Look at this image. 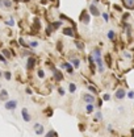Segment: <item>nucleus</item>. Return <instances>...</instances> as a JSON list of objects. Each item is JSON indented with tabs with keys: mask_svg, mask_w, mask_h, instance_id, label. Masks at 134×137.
<instances>
[{
	"mask_svg": "<svg viewBox=\"0 0 134 137\" xmlns=\"http://www.w3.org/2000/svg\"><path fill=\"white\" fill-rule=\"evenodd\" d=\"M91 55L95 58V62L97 63V66H99V71L103 73L105 68H104V65H103V59H101V51H100V49H93Z\"/></svg>",
	"mask_w": 134,
	"mask_h": 137,
	"instance_id": "f257e3e1",
	"label": "nucleus"
},
{
	"mask_svg": "<svg viewBox=\"0 0 134 137\" xmlns=\"http://www.w3.org/2000/svg\"><path fill=\"white\" fill-rule=\"evenodd\" d=\"M16 106H17V102H16V100H8V102L5 103V108L7 109H14Z\"/></svg>",
	"mask_w": 134,
	"mask_h": 137,
	"instance_id": "f03ea898",
	"label": "nucleus"
},
{
	"mask_svg": "<svg viewBox=\"0 0 134 137\" xmlns=\"http://www.w3.org/2000/svg\"><path fill=\"white\" fill-rule=\"evenodd\" d=\"M89 12L92 13V16H99L100 15L99 9H97V7L95 5V4H91V5H89Z\"/></svg>",
	"mask_w": 134,
	"mask_h": 137,
	"instance_id": "7ed1b4c3",
	"label": "nucleus"
},
{
	"mask_svg": "<svg viewBox=\"0 0 134 137\" xmlns=\"http://www.w3.org/2000/svg\"><path fill=\"white\" fill-rule=\"evenodd\" d=\"M51 70H53V73H54V78H55L57 80H62V79H63V75H62V73H59V71H58V70H57L55 67H51Z\"/></svg>",
	"mask_w": 134,
	"mask_h": 137,
	"instance_id": "20e7f679",
	"label": "nucleus"
},
{
	"mask_svg": "<svg viewBox=\"0 0 134 137\" xmlns=\"http://www.w3.org/2000/svg\"><path fill=\"white\" fill-rule=\"evenodd\" d=\"M125 95H126V92H125V90H124V88H118L116 91V98H117V99H124Z\"/></svg>",
	"mask_w": 134,
	"mask_h": 137,
	"instance_id": "39448f33",
	"label": "nucleus"
},
{
	"mask_svg": "<svg viewBox=\"0 0 134 137\" xmlns=\"http://www.w3.org/2000/svg\"><path fill=\"white\" fill-rule=\"evenodd\" d=\"M34 63H36V59L33 57L28 58V63H26V67L29 68V70H32V68L34 67Z\"/></svg>",
	"mask_w": 134,
	"mask_h": 137,
	"instance_id": "423d86ee",
	"label": "nucleus"
},
{
	"mask_svg": "<svg viewBox=\"0 0 134 137\" xmlns=\"http://www.w3.org/2000/svg\"><path fill=\"white\" fill-rule=\"evenodd\" d=\"M83 99L86 100L87 103H93L95 102V98L89 94H83Z\"/></svg>",
	"mask_w": 134,
	"mask_h": 137,
	"instance_id": "0eeeda50",
	"label": "nucleus"
},
{
	"mask_svg": "<svg viewBox=\"0 0 134 137\" xmlns=\"http://www.w3.org/2000/svg\"><path fill=\"white\" fill-rule=\"evenodd\" d=\"M34 131L37 134H43V125H41V124H36L34 125Z\"/></svg>",
	"mask_w": 134,
	"mask_h": 137,
	"instance_id": "6e6552de",
	"label": "nucleus"
},
{
	"mask_svg": "<svg viewBox=\"0 0 134 137\" xmlns=\"http://www.w3.org/2000/svg\"><path fill=\"white\" fill-rule=\"evenodd\" d=\"M21 113H23V117H24V120H25V121H30V115L28 113V109L24 108L23 111H21Z\"/></svg>",
	"mask_w": 134,
	"mask_h": 137,
	"instance_id": "1a4fd4ad",
	"label": "nucleus"
},
{
	"mask_svg": "<svg viewBox=\"0 0 134 137\" xmlns=\"http://www.w3.org/2000/svg\"><path fill=\"white\" fill-rule=\"evenodd\" d=\"M80 21H83L84 24H88L89 23V16L86 13V12H83V16H80Z\"/></svg>",
	"mask_w": 134,
	"mask_h": 137,
	"instance_id": "9d476101",
	"label": "nucleus"
},
{
	"mask_svg": "<svg viewBox=\"0 0 134 137\" xmlns=\"http://www.w3.org/2000/svg\"><path fill=\"white\" fill-rule=\"evenodd\" d=\"M62 67L63 68H66L69 73H72V70H74V67L71 66V63H67V62H65V63H62Z\"/></svg>",
	"mask_w": 134,
	"mask_h": 137,
	"instance_id": "9b49d317",
	"label": "nucleus"
},
{
	"mask_svg": "<svg viewBox=\"0 0 134 137\" xmlns=\"http://www.w3.org/2000/svg\"><path fill=\"white\" fill-rule=\"evenodd\" d=\"M63 33H65L66 36L74 37V32H72V29H70V28H65V29H63Z\"/></svg>",
	"mask_w": 134,
	"mask_h": 137,
	"instance_id": "f8f14e48",
	"label": "nucleus"
},
{
	"mask_svg": "<svg viewBox=\"0 0 134 137\" xmlns=\"http://www.w3.org/2000/svg\"><path fill=\"white\" fill-rule=\"evenodd\" d=\"M1 4H3L5 8H11V7H12V1H11V0H1Z\"/></svg>",
	"mask_w": 134,
	"mask_h": 137,
	"instance_id": "ddd939ff",
	"label": "nucleus"
},
{
	"mask_svg": "<svg viewBox=\"0 0 134 137\" xmlns=\"http://www.w3.org/2000/svg\"><path fill=\"white\" fill-rule=\"evenodd\" d=\"M7 98H8V94H7L5 90H3V91L0 92V99H1V100H7Z\"/></svg>",
	"mask_w": 134,
	"mask_h": 137,
	"instance_id": "4468645a",
	"label": "nucleus"
},
{
	"mask_svg": "<svg viewBox=\"0 0 134 137\" xmlns=\"http://www.w3.org/2000/svg\"><path fill=\"white\" fill-rule=\"evenodd\" d=\"M108 38L109 40H114V38H116V33H114L113 30H109L108 32Z\"/></svg>",
	"mask_w": 134,
	"mask_h": 137,
	"instance_id": "2eb2a0df",
	"label": "nucleus"
},
{
	"mask_svg": "<svg viewBox=\"0 0 134 137\" xmlns=\"http://www.w3.org/2000/svg\"><path fill=\"white\" fill-rule=\"evenodd\" d=\"M70 61H71V62L74 63L75 68H78V67H79V59H78V58H71Z\"/></svg>",
	"mask_w": 134,
	"mask_h": 137,
	"instance_id": "dca6fc26",
	"label": "nucleus"
},
{
	"mask_svg": "<svg viewBox=\"0 0 134 137\" xmlns=\"http://www.w3.org/2000/svg\"><path fill=\"white\" fill-rule=\"evenodd\" d=\"M75 90H76V86H75L74 83H70V86H69V91H70V92H75Z\"/></svg>",
	"mask_w": 134,
	"mask_h": 137,
	"instance_id": "f3484780",
	"label": "nucleus"
},
{
	"mask_svg": "<svg viewBox=\"0 0 134 137\" xmlns=\"http://www.w3.org/2000/svg\"><path fill=\"white\" fill-rule=\"evenodd\" d=\"M125 1H126V4H128L126 7H129V8H131V7L134 5V0H125Z\"/></svg>",
	"mask_w": 134,
	"mask_h": 137,
	"instance_id": "a211bd4d",
	"label": "nucleus"
},
{
	"mask_svg": "<svg viewBox=\"0 0 134 137\" xmlns=\"http://www.w3.org/2000/svg\"><path fill=\"white\" fill-rule=\"evenodd\" d=\"M87 112H88V113H91V112H93V106H92L91 103H89L88 106H87Z\"/></svg>",
	"mask_w": 134,
	"mask_h": 137,
	"instance_id": "6ab92c4d",
	"label": "nucleus"
},
{
	"mask_svg": "<svg viewBox=\"0 0 134 137\" xmlns=\"http://www.w3.org/2000/svg\"><path fill=\"white\" fill-rule=\"evenodd\" d=\"M59 26H62V21H57V23H54L53 24V28H59Z\"/></svg>",
	"mask_w": 134,
	"mask_h": 137,
	"instance_id": "aec40b11",
	"label": "nucleus"
},
{
	"mask_svg": "<svg viewBox=\"0 0 134 137\" xmlns=\"http://www.w3.org/2000/svg\"><path fill=\"white\" fill-rule=\"evenodd\" d=\"M45 137H55V132H54V131H50V132H49V133L46 134Z\"/></svg>",
	"mask_w": 134,
	"mask_h": 137,
	"instance_id": "412c9836",
	"label": "nucleus"
},
{
	"mask_svg": "<svg viewBox=\"0 0 134 137\" xmlns=\"http://www.w3.org/2000/svg\"><path fill=\"white\" fill-rule=\"evenodd\" d=\"M122 55H124V57H126L128 59H130V58H131V54H130V53H128V51H124Z\"/></svg>",
	"mask_w": 134,
	"mask_h": 137,
	"instance_id": "4be33fe9",
	"label": "nucleus"
},
{
	"mask_svg": "<svg viewBox=\"0 0 134 137\" xmlns=\"http://www.w3.org/2000/svg\"><path fill=\"white\" fill-rule=\"evenodd\" d=\"M3 54H4V55H5V57H7V58H9V57H11V53H9V51H8V50H5V49H4V50H3Z\"/></svg>",
	"mask_w": 134,
	"mask_h": 137,
	"instance_id": "5701e85b",
	"label": "nucleus"
},
{
	"mask_svg": "<svg viewBox=\"0 0 134 137\" xmlns=\"http://www.w3.org/2000/svg\"><path fill=\"white\" fill-rule=\"evenodd\" d=\"M103 117V115H101V112H96V119H95V121H97L99 119H101Z\"/></svg>",
	"mask_w": 134,
	"mask_h": 137,
	"instance_id": "b1692460",
	"label": "nucleus"
},
{
	"mask_svg": "<svg viewBox=\"0 0 134 137\" xmlns=\"http://www.w3.org/2000/svg\"><path fill=\"white\" fill-rule=\"evenodd\" d=\"M29 46H32V48H36V46H38V42H36V41H32V42H29Z\"/></svg>",
	"mask_w": 134,
	"mask_h": 137,
	"instance_id": "393cba45",
	"label": "nucleus"
},
{
	"mask_svg": "<svg viewBox=\"0 0 134 137\" xmlns=\"http://www.w3.org/2000/svg\"><path fill=\"white\" fill-rule=\"evenodd\" d=\"M88 90H91V92H95V94H96V92H97L96 87H93V86H89V87H88Z\"/></svg>",
	"mask_w": 134,
	"mask_h": 137,
	"instance_id": "a878e982",
	"label": "nucleus"
},
{
	"mask_svg": "<svg viewBox=\"0 0 134 137\" xmlns=\"http://www.w3.org/2000/svg\"><path fill=\"white\" fill-rule=\"evenodd\" d=\"M38 77H40V78H43V77H45V73H43L42 70H40V71H38Z\"/></svg>",
	"mask_w": 134,
	"mask_h": 137,
	"instance_id": "bb28decb",
	"label": "nucleus"
},
{
	"mask_svg": "<svg viewBox=\"0 0 134 137\" xmlns=\"http://www.w3.org/2000/svg\"><path fill=\"white\" fill-rule=\"evenodd\" d=\"M4 77H5L7 79H11V73H8V71H7V73H4Z\"/></svg>",
	"mask_w": 134,
	"mask_h": 137,
	"instance_id": "cd10ccee",
	"label": "nucleus"
},
{
	"mask_svg": "<svg viewBox=\"0 0 134 137\" xmlns=\"http://www.w3.org/2000/svg\"><path fill=\"white\" fill-rule=\"evenodd\" d=\"M76 46H78V49H83V48H84V45L80 44V42H76Z\"/></svg>",
	"mask_w": 134,
	"mask_h": 137,
	"instance_id": "c85d7f7f",
	"label": "nucleus"
},
{
	"mask_svg": "<svg viewBox=\"0 0 134 137\" xmlns=\"http://www.w3.org/2000/svg\"><path fill=\"white\" fill-rule=\"evenodd\" d=\"M103 17H104V20L108 21L109 20V17H108V13H103Z\"/></svg>",
	"mask_w": 134,
	"mask_h": 137,
	"instance_id": "c756f323",
	"label": "nucleus"
},
{
	"mask_svg": "<svg viewBox=\"0 0 134 137\" xmlns=\"http://www.w3.org/2000/svg\"><path fill=\"white\" fill-rule=\"evenodd\" d=\"M111 99V96H109V94H105L104 95V100H109Z\"/></svg>",
	"mask_w": 134,
	"mask_h": 137,
	"instance_id": "7c9ffc66",
	"label": "nucleus"
},
{
	"mask_svg": "<svg viewBox=\"0 0 134 137\" xmlns=\"http://www.w3.org/2000/svg\"><path fill=\"white\" fill-rule=\"evenodd\" d=\"M128 95H129V98H130V99H133V98H134V92H133V91H130Z\"/></svg>",
	"mask_w": 134,
	"mask_h": 137,
	"instance_id": "2f4dec72",
	"label": "nucleus"
},
{
	"mask_svg": "<svg viewBox=\"0 0 134 137\" xmlns=\"http://www.w3.org/2000/svg\"><path fill=\"white\" fill-rule=\"evenodd\" d=\"M7 24H8V25H13V19H11L9 21H7Z\"/></svg>",
	"mask_w": 134,
	"mask_h": 137,
	"instance_id": "473e14b6",
	"label": "nucleus"
},
{
	"mask_svg": "<svg viewBox=\"0 0 134 137\" xmlns=\"http://www.w3.org/2000/svg\"><path fill=\"white\" fill-rule=\"evenodd\" d=\"M0 61H1V62H5V58H4L1 54H0Z\"/></svg>",
	"mask_w": 134,
	"mask_h": 137,
	"instance_id": "72a5a7b5",
	"label": "nucleus"
},
{
	"mask_svg": "<svg viewBox=\"0 0 134 137\" xmlns=\"http://www.w3.org/2000/svg\"><path fill=\"white\" fill-rule=\"evenodd\" d=\"M58 92H59L60 95H63V94H65V91H63V88H59V90H58Z\"/></svg>",
	"mask_w": 134,
	"mask_h": 137,
	"instance_id": "f704fd0d",
	"label": "nucleus"
},
{
	"mask_svg": "<svg viewBox=\"0 0 134 137\" xmlns=\"http://www.w3.org/2000/svg\"><path fill=\"white\" fill-rule=\"evenodd\" d=\"M26 94H32V90L30 88H26Z\"/></svg>",
	"mask_w": 134,
	"mask_h": 137,
	"instance_id": "c9c22d12",
	"label": "nucleus"
},
{
	"mask_svg": "<svg viewBox=\"0 0 134 137\" xmlns=\"http://www.w3.org/2000/svg\"><path fill=\"white\" fill-rule=\"evenodd\" d=\"M0 77H1V71H0Z\"/></svg>",
	"mask_w": 134,
	"mask_h": 137,
	"instance_id": "e433bc0d",
	"label": "nucleus"
}]
</instances>
